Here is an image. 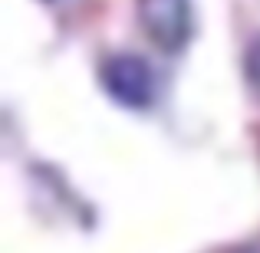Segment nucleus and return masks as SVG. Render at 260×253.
Returning <instances> with one entry per match:
<instances>
[{
	"label": "nucleus",
	"instance_id": "nucleus-1",
	"mask_svg": "<svg viewBox=\"0 0 260 253\" xmlns=\"http://www.w3.org/2000/svg\"><path fill=\"white\" fill-rule=\"evenodd\" d=\"M135 17L158 50L178 53L191 37V0H135Z\"/></svg>",
	"mask_w": 260,
	"mask_h": 253
},
{
	"label": "nucleus",
	"instance_id": "nucleus-2",
	"mask_svg": "<svg viewBox=\"0 0 260 253\" xmlns=\"http://www.w3.org/2000/svg\"><path fill=\"white\" fill-rule=\"evenodd\" d=\"M102 83L106 89L122 102V105H148L155 95V76L148 69L145 59L128 56V53H119V56H109L102 63Z\"/></svg>",
	"mask_w": 260,
	"mask_h": 253
},
{
	"label": "nucleus",
	"instance_id": "nucleus-3",
	"mask_svg": "<svg viewBox=\"0 0 260 253\" xmlns=\"http://www.w3.org/2000/svg\"><path fill=\"white\" fill-rule=\"evenodd\" d=\"M247 76H250L254 86H260V37L254 40V46H250V53H247Z\"/></svg>",
	"mask_w": 260,
	"mask_h": 253
}]
</instances>
